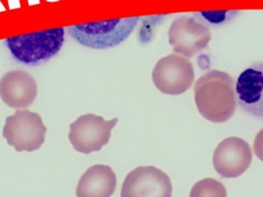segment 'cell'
I'll use <instances>...</instances> for the list:
<instances>
[{"label": "cell", "instance_id": "7a4b0ae2", "mask_svg": "<svg viewBox=\"0 0 263 197\" xmlns=\"http://www.w3.org/2000/svg\"><path fill=\"white\" fill-rule=\"evenodd\" d=\"M64 40L65 29L54 28L8 37L4 43L16 62L38 66L54 56L61 50Z\"/></svg>", "mask_w": 263, "mask_h": 197}, {"label": "cell", "instance_id": "ba28073f", "mask_svg": "<svg viewBox=\"0 0 263 197\" xmlns=\"http://www.w3.org/2000/svg\"><path fill=\"white\" fill-rule=\"evenodd\" d=\"M167 35L174 51L186 57H191L205 48L211 40L209 28L198 19L189 16L175 19Z\"/></svg>", "mask_w": 263, "mask_h": 197}, {"label": "cell", "instance_id": "3957f363", "mask_svg": "<svg viewBox=\"0 0 263 197\" xmlns=\"http://www.w3.org/2000/svg\"><path fill=\"white\" fill-rule=\"evenodd\" d=\"M139 17H124L109 21L74 25L67 28L69 35L83 46L106 49L122 43L134 31Z\"/></svg>", "mask_w": 263, "mask_h": 197}, {"label": "cell", "instance_id": "4fadbf2b", "mask_svg": "<svg viewBox=\"0 0 263 197\" xmlns=\"http://www.w3.org/2000/svg\"><path fill=\"white\" fill-rule=\"evenodd\" d=\"M226 195L224 185L211 178L195 183L190 192V197H226Z\"/></svg>", "mask_w": 263, "mask_h": 197}, {"label": "cell", "instance_id": "6da1fadb", "mask_svg": "<svg viewBox=\"0 0 263 197\" xmlns=\"http://www.w3.org/2000/svg\"><path fill=\"white\" fill-rule=\"evenodd\" d=\"M194 100L200 115L214 123L230 119L235 111V87L232 78L223 71L212 70L194 85Z\"/></svg>", "mask_w": 263, "mask_h": 197}, {"label": "cell", "instance_id": "8fae6325", "mask_svg": "<svg viewBox=\"0 0 263 197\" xmlns=\"http://www.w3.org/2000/svg\"><path fill=\"white\" fill-rule=\"evenodd\" d=\"M235 94L245 111L263 118V63L254 64L239 74Z\"/></svg>", "mask_w": 263, "mask_h": 197}, {"label": "cell", "instance_id": "9c48e42d", "mask_svg": "<svg viewBox=\"0 0 263 197\" xmlns=\"http://www.w3.org/2000/svg\"><path fill=\"white\" fill-rule=\"evenodd\" d=\"M252 162V151L249 144L237 136L223 140L213 154L215 170L223 178L241 175Z\"/></svg>", "mask_w": 263, "mask_h": 197}, {"label": "cell", "instance_id": "5bb4252c", "mask_svg": "<svg viewBox=\"0 0 263 197\" xmlns=\"http://www.w3.org/2000/svg\"><path fill=\"white\" fill-rule=\"evenodd\" d=\"M255 155L263 162V128L257 133L254 141Z\"/></svg>", "mask_w": 263, "mask_h": 197}, {"label": "cell", "instance_id": "5b68a950", "mask_svg": "<svg viewBox=\"0 0 263 197\" xmlns=\"http://www.w3.org/2000/svg\"><path fill=\"white\" fill-rule=\"evenodd\" d=\"M117 122L118 118L105 120L95 114L81 115L70 124L69 142L79 153L90 154L100 151L109 143L111 131Z\"/></svg>", "mask_w": 263, "mask_h": 197}, {"label": "cell", "instance_id": "8992f818", "mask_svg": "<svg viewBox=\"0 0 263 197\" xmlns=\"http://www.w3.org/2000/svg\"><path fill=\"white\" fill-rule=\"evenodd\" d=\"M152 81L162 93L178 95L192 85L194 70L191 62L180 53L161 57L152 70Z\"/></svg>", "mask_w": 263, "mask_h": 197}, {"label": "cell", "instance_id": "30bf717a", "mask_svg": "<svg viewBox=\"0 0 263 197\" xmlns=\"http://www.w3.org/2000/svg\"><path fill=\"white\" fill-rule=\"evenodd\" d=\"M37 92V82L26 71H8L0 79V98L12 109L28 108L35 101Z\"/></svg>", "mask_w": 263, "mask_h": 197}, {"label": "cell", "instance_id": "7c38bea8", "mask_svg": "<svg viewBox=\"0 0 263 197\" xmlns=\"http://www.w3.org/2000/svg\"><path fill=\"white\" fill-rule=\"evenodd\" d=\"M116 188L114 170L104 164H95L81 175L76 187L78 197H110Z\"/></svg>", "mask_w": 263, "mask_h": 197}, {"label": "cell", "instance_id": "277c9868", "mask_svg": "<svg viewBox=\"0 0 263 197\" xmlns=\"http://www.w3.org/2000/svg\"><path fill=\"white\" fill-rule=\"evenodd\" d=\"M46 127L38 113L20 109L7 116L2 135L6 143L17 152L38 150L45 141Z\"/></svg>", "mask_w": 263, "mask_h": 197}, {"label": "cell", "instance_id": "52a82bcc", "mask_svg": "<svg viewBox=\"0 0 263 197\" xmlns=\"http://www.w3.org/2000/svg\"><path fill=\"white\" fill-rule=\"evenodd\" d=\"M170 176L155 166H139L125 176L121 197H171Z\"/></svg>", "mask_w": 263, "mask_h": 197}]
</instances>
